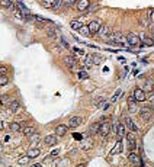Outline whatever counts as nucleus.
<instances>
[{
  "instance_id": "1",
  "label": "nucleus",
  "mask_w": 154,
  "mask_h": 167,
  "mask_svg": "<svg viewBox=\"0 0 154 167\" xmlns=\"http://www.w3.org/2000/svg\"><path fill=\"white\" fill-rule=\"evenodd\" d=\"M125 41H126V36H124L121 32H115V34L112 35V38L109 39V42L114 44V45H124Z\"/></svg>"
},
{
  "instance_id": "2",
  "label": "nucleus",
  "mask_w": 154,
  "mask_h": 167,
  "mask_svg": "<svg viewBox=\"0 0 154 167\" xmlns=\"http://www.w3.org/2000/svg\"><path fill=\"white\" fill-rule=\"evenodd\" d=\"M126 42H128L129 45H132V46H138V45H141V39H140V36L135 35V34H132V32L126 35Z\"/></svg>"
},
{
  "instance_id": "3",
  "label": "nucleus",
  "mask_w": 154,
  "mask_h": 167,
  "mask_svg": "<svg viewBox=\"0 0 154 167\" xmlns=\"http://www.w3.org/2000/svg\"><path fill=\"white\" fill-rule=\"evenodd\" d=\"M134 98L137 99V102H144L145 99H147V96H145V92L143 90V89H134Z\"/></svg>"
},
{
  "instance_id": "4",
  "label": "nucleus",
  "mask_w": 154,
  "mask_h": 167,
  "mask_svg": "<svg viewBox=\"0 0 154 167\" xmlns=\"http://www.w3.org/2000/svg\"><path fill=\"white\" fill-rule=\"evenodd\" d=\"M100 23L98 22V20H92L89 25H87V28H89V31H90V34L93 35V34H98L99 32V29H100Z\"/></svg>"
},
{
  "instance_id": "5",
  "label": "nucleus",
  "mask_w": 154,
  "mask_h": 167,
  "mask_svg": "<svg viewBox=\"0 0 154 167\" xmlns=\"http://www.w3.org/2000/svg\"><path fill=\"white\" fill-rule=\"evenodd\" d=\"M143 90H144L145 93H151V92L154 90V83H153L151 79L144 80V83H143Z\"/></svg>"
},
{
  "instance_id": "6",
  "label": "nucleus",
  "mask_w": 154,
  "mask_h": 167,
  "mask_svg": "<svg viewBox=\"0 0 154 167\" xmlns=\"http://www.w3.org/2000/svg\"><path fill=\"white\" fill-rule=\"evenodd\" d=\"M90 6V0H79L77 2V10L79 12H84Z\"/></svg>"
},
{
  "instance_id": "7",
  "label": "nucleus",
  "mask_w": 154,
  "mask_h": 167,
  "mask_svg": "<svg viewBox=\"0 0 154 167\" xmlns=\"http://www.w3.org/2000/svg\"><path fill=\"white\" fill-rule=\"evenodd\" d=\"M140 115H141V118L144 119V121H148V119H151L153 118V112H151V109L150 108H143L141 110H140Z\"/></svg>"
},
{
  "instance_id": "8",
  "label": "nucleus",
  "mask_w": 154,
  "mask_h": 167,
  "mask_svg": "<svg viewBox=\"0 0 154 167\" xmlns=\"http://www.w3.org/2000/svg\"><path fill=\"white\" fill-rule=\"evenodd\" d=\"M109 131H111V125H109L108 122L100 124V128H99V135H102V137H108Z\"/></svg>"
},
{
  "instance_id": "9",
  "label": "nucleus",
  "mask_w": 154,
  "mask_h": 167,
  "mask_svg": "<svg viewBox=\"0 0 154 167\" xmlns=\"http://www.w3.org/2000/svg\"><path fill=\"white\" fill-rule=\"evenodd\" d=\"M125 125H126V129H131V131H132V132H137L138 131V127L134 124V121H132V119H131V118H125Z\"/></svg>"
},
{
  "instance_id": "10",
  "label": "nucleus",
  "mask_w": 154,
  "mask_h": 167,
  "mask_svg": "<svg viewBox=\"0 0 154 167\" xmlns=\"http://www.w3.org/2000/svg\"><path fill=\"white\" fill-rule=\"evenodd\" d=\"M137 99L134 98V96H129L128 98V105H129V112L131 113H135L137 112Z\"/></svg>"
},
{
  "instance_id": "11",
  "label": "nucleus",
  "mask_w": 154,
  "mask_h": 167,
  "mask_svg": "<svg viewBox=\"0 0 154 167\" xmlns=\"http://www.w3.org/2000/svg\"><path fill=\"white\" fill-rule=\"evenodd\" d=\"M64 63H65V65H67L69 68H76L77 67V60L74 57H65Z\"/></svg>"
},
{
  "instance_id": "12",
  "label": "nucleus",
  "mask_w": 154,
  "mask_h": 167,
  "mask_svg": "<svg viewBox=\"0 0 154 167\" xmlns=\"http://www.w3.org/2000/svg\"><path fill=\"white\" fill-rule=\"evenodd\" d=\"M80 124H81V118L80 116H73L69 121V127L70 128H77V127H80Z\"/></svg>"
},
{
  "instance_id": "13",
  "label": "nucleus",
  "mask_w": 154,
  "mask_h": 167,
  "mask_svg": "<svg viewBox=\"0 0 154 167\" xmlns=\"http://www.w3.org/2000/svg\"><path fill=\"white\" fill-rule=\"evenodd\" d=\"M57 134L55 135H47L45 139H44V142H45V145H55L57 144Z\"/></svg>"
},
{
  "instance_id": "14",
  "label": "nucleus",
  "mask_w": 154,
  "mask_h": 167,
  "mask_svg": "<svg viewBox=\"0 0 154 167\" xmlns=\"http://www.w3.org/2000/svg\"><path fill=\"white\" fill-rule=\"evenodd\" d=\"M111 28H109V26H106V25H103V26H100V29H99V35L102 36V38H106V36H109V34H111Z\"/></svg>"
},
{
  "instance_id": "15",
  "label": "nucleus",
  "mask_w": 154,
  "mask_h": 167,
  "mask_svg": "<svg viewBox=\"0 0 154 167\" xmlns=\"http://www.w3.org/2000/svg\"><path fill=\"white\" fill-rule=\"evenodd\" d=\"M126 139H128V144H129V147L134 150V148L137 147V142H135L137 139H135V135H134V134H126Z\"/></svg>"
},
{
  "instance_id": "16",
  "label": "nucleus",
  "mask_w": 154,
  "mask_h": 167,
  "mask_svg": "<svg viewBox=\"0 0 154 167\" xmlns=\"http://www.w3.org/2000/svg\"><path fill=\"white\" fill-rule=\"evenodd\" d=\"M67 129H69V127H65V125H58V127L55 128V134H57L58 137H64L65 134H67Z\"/></svg>"
},
{
  "instance_id": "17",
  "label": "nucleus",
  "mask_w": 154,
  "mask_h": 167,
  "mask_svg": "<svg viewBox=\"0 0 154 167\" xmlns=\"http://www.w3.org/2000/svg\"><path fill=\"white\" fill-rule=\"evenodd\" d=\"M9 106H10V112H15V113H16V112H19V110H20V108H22L19 100H12V103H10Z\"/></svg>"
},
{
  "instance_id": "18",
  "label": "nucleus",
  "mask_w": 154,
  "mask_h": 167,
  "mask_svg": "<svg viewBox=\"0 0 154 167\" xmlns=\"http://www.w3.org/2000/svg\"><path fill=\"white\" fill-rule=\"evenodd\" d=\"M99 128H100V124L99 122H95L89 127V134L90 135H95V134H99Z\"/></svg>"
},
{
  "instance_id": "19",
  "label": "nucleus",
  "mask_w": 154,
  "mask_h": 167,
  "mask_svg": "<svg viewBox=\"0 0 154 167\" xmlns=\"http://www.w3.org/2000/svg\"><path fill=\"white\" fill-rule=\"evenodd\" d=\"M128 160H129L131 163L141 164V158H140V156H138V154H135V153H131V154L128 156Z\"/></svg>"
},
{
  "instance_id": "20",
  "label": "nucleus",
  "mask_w": 154,
  "mask_h": 167,
  "mask_svg": "<svg viewBox=\"0 0 154 167\" xmlns=\"http://www.w3.org/2000/svg\"><path fill=\"white\" fill-rule=\"evenodd\" d=\"M122 150H124L122 142H121V141H118L116 144H115V147L112 148V154H121V153H122Z\"/></svg>"
},
{
  "instance_id": "21",
  "label": "nucleus",
  "mask_w": 154,
  "mask_h": 167,
  "mask_svg": "<svg viewBox=\"0 0 154 167\" xmlns=\"http://www.w3.org/2000/svg\"><path fill=\"white\" fill-rule=\"evenodd\" d=\"M83 150H90L92 147H93V142L90 141V139H83L81 141V145H80Z\"/></svg>"
},
{
  "instance_id": "22",
  "label": "nucleus",
  "mask_w": 154,
  "mask_h": 167,
  "mask_svg": "<svg viewBox=\"0 0 154 167\" xmlns=\"http://www.w3.org/2000/svg\"><path fill=\"white\" fill-rule=\"evenodd\" d=\"M140 39H141V42H144L145 45H150V46L154 45V39H153V38H148V36H145V35H141Z\"/></svg>"
},
{
  "instance_id": "23",
  "label": "nucleus",
  "mask_w": 154,
  "mask_h": 167,
  "mask_svg": "<svg viewBox=\"0 0 154 167\" xmlns=\"http://www.w3.org/2000/svg\"><path fill=\"white\" fill-rule=\"evenodd\" d=\"M102 60H103V57H102L100 54H92V61H93V65L100 64V63H102Z\"/></svg>"
},
{
  "instance_id": "24",
  "label": "nucleus",
  "mask_w": 154,
  "mask_h": 167,
  "mask_svg": "<svg viewBox=\"0 0 154 167\" xmlns=\"http://www.w3.org/2000/svg\"><path fill=\"white\" fill-rule=\"evenodd\" d=\"M24 134H25L26 137H32L34 134H36V131H35L34 127H26V128L24 129Z\"/></svg>"
},
{
  "instance_id": "25",
  "label": "nucleus",
  "mask_w": 154,
  "mask_h": 167,
  "mask_svg": "<svg viewBox=\"0 0 154 167\" xmlns=\"http://www.w3.org/2000/svg\"><path fill=\"white\" fill-rule=\"evenodd\" d=\"M116 135H118V138H122V137H125V127L124 125H118V129H116Z\"/></svg>"
},
{
  "instance_id": "26",
  "label": "nucleus",
  "mask_w": 154,
  "mask_h": 167,
  "mask_svg": "<svg viewBox=\"0 0 154 167\" xmlns=\"http://www.w3.org/2000/svg\"><path fill=\"white\" fill-rule=\"evenodd\" d=\"M54 3H55V0H44V2H42V6L47 7V9H52V7H54Z\"/></svg>"
},
{
  "instance_id": "27",
  "label": "nucleus",
  "mask_w": 154,
  "mask_h": 167,
  "mask_svg": "<svg viewBox=\"0 0 154 167\" xmlns=\"http://www.w3.org/2000/svg\"><path fill=\"white\" fill-rule=\"evenodd\" d=\"M71 28H73L74 31H80V29L83 28V23L79 22V20H73V22H71Z\"/></svg>"
},
{
  "instance_id": "28",
  "label": "nucleus",
  "mask_w": 154,
  "mask_h": 167,
  "mask_svg": "<svg viewBox=\"0 0 154 167\" xmlns=\"http://www.w3.org/2000/svg\"><path fill=\"white\" fill-rule=\"evenodd\" d=\"M29 139H31V144H32V147L34 145H36L38 142H39V139H41V137L38 135V134H34L32 137H29Z\"/></svg>"
},
{
  "instance_id": "29",
  "label": "nucleus",
  "mask_w": 154,
  "mask_h": 167,
  "mask_svg": "<svg viewBox=\"0 0 154 167\" xmlns=\"http://www.w3.org/2000/svg\"><path fill=\"white\" fill-rule=\"evenodd\" d=\"M39 153H41V151H39L38 148H31V150L28 151V156H29L31 158H35V157L39 156Z\"/></svg>"
},
{
  "instance_id": "30",
  "label": "nucleus",
  "mask_w": 154,
  "mask_h": 167,
  "mask_svg": "<svg viewBox=\"0 0 154 167\" xmlns=\"http://www.w3.org/2000/svg\"><path fill=\"white\" fill-rule=\"evenodd\" d=\"M77 76H79V79H80V80H87V79H89V74H87L86 71H83V70H80V71H79Z\"/></svg>"
},
{
  "instance_id": "31",
  "label": "nucleus",
  "mask_w": 154,
  "mask_h": 167,
  "mask_svg": "<svg viewBox=\"0 0 154 167\" xmlns=\"http://www.w3.org/2000/svg\"><path fill=\"white\" fill-rule=\"evenodd\" d=\"M29 160H31V157L26 154L25 157H20V158H19V164H20V166H25V164H26Z\"/></svg>"
},
{
  "instance_id": "32",
  "label": "nucleus",
  "mask_w": 154,
  "mask_h": 167,
  "mask_svg": "<svg viewBox=\"0 0 154 167\" xmlns=\"http://www.w3.org/2000/svg\"><path fill=\"white\" fill-rule=\"evenodd\" d=\"M63 2H64V6H65V7H71L74 3L79 2V0H63Z\"/></svg>"
},
{
  "instance_id": "33",
  "label": "nucleus",
  "mask_w": 154,
  "mask_h": 167,
  "mask_svg": "<svg viewBox=\"0 0 154 167\" xmlns=\"http://www.w3.org/2000/svg\"><path fill=\"white\" fill-rule=\"evenodd\" d=\"M63 6H64V2H63V0H55V3H54V7H52V9L58 10V9H61Z\"/></svg>"
},
{
  "instance_id": "34",
  "label": "nucleus",
  "mask_w": 154,
  "mask_h": 167,
  "mask_svg": "<svg viewBox=\"0 0 154 167\" xmlns=\"http://www.w3.org/2000/svg\"><path fill=\"white\" fill-rule=\"evenodd\" d=\"M84 65H86V67H92V65H93L92 55H87V57H86V60H84Z\"/></svg>"
},
{
  "instance_id": "35",
  "label": "nucleus",
  "mask_w": 154,
  "mask_h": 167,
  "mask_svg": "<svg viewBox=\"0 0 154 167\" xmlns=\"http://www.w3.org/2000/svg\"><path fill=\"white\" fill-rule=\"evenodd\" d=\"M121 93H122V90L121 89H118L116 90V93L114 94V96H112V99H111V102H116L118 99H119V96H121Z\"/></svg>"
},
{
  "instance_id": "36",
  "label": "nucleus",
  "mask_w": 154,
  "mask_h": 167,
  "mask_svg": "<svg viewBox=\"0 0 154 167\" xmlns=\"http://www.w3.org/2000/svg\"><path fill=\"white\" fill-rule=\"evenodd\" d=\"M20 129V124H17V122H13V124H10V131H15V132H17Z\"/></svg>"
},
{
  "instance_id": "37",
  "label": "nucleus",
  "mask_w": 154,
  "mask_h": 167,
  "mask_svg": "<svg viewBox=\"0 0 154 167\" xmlns=\"http://www.w3.org/2000/svg\"><path fill=\"white\" fill-rule=\"evenodd\" d=\"M2 5H3V6H7L9 9H13V3H12V0H2Z\"/></svg>"
},
{
  "instance_id": "38",
  "label": "nucleus",
  "mask_w": 154,
  "mask_h": 167,
  "mask_svg": "<svg viewBox=\"0 0 154 167\" xmlns=\"http://www.w3.org/2000/svg\"><path fill=\"white\" fill-rule=\"evenodd\" d=\"M150 22H151V20H150L148 16H147V18H141V25H143V26H148Z\"/></svg>"
},
{
  "instance_id": "39",
  "label": "nucleus",
  "mask_w": 154,
  "mask_h": 167,
  "mask_svg": "<svg viewBox=\"0 0 154 167\" xmlns=\"http://www.w3.org/2000/svg\"><path fill=\"white\" fill-rule=\"evenodd\" d=\"M9 83V79L5 76V74H2V77H0V84H2V86H6Z\"/></svg>"
},
{
  "instance_id": "40",
  "label": "nucleus",
  "mask_w": 154,
  "mask_h": 167,
  "mask_svg": "<svg viewBox=\"0 0 154 167\" xmlns=\"http://www.w3.org/2000/svg\"><path fill=\"white\" fill-rule=\"evenodd\" d=\"M103 102H105V99H103V98H98V99L95 100V105H96L98 108H100V106L103 105Z\"/></svg>"
},
{
  "instance_id": "41",
  "label": "nucleus",
  "mask_w": 154,
  "mask_h": 167,
  "mask_svg": "<svg viewBox=\"0 0 154 167\" xmlns=\"http://www.w3.org/2000/svg\"><path fill=\"white\" fill-rule=\"evenodd\" d=\"M2 103H3V105H7V103L10 105L12 102H10V99L6 96V94H3V96H2Z\"/></svg>"
},
{
  "instance_id": "42",
  "label": "nucleus",
  "mask_w": 154,
  "mask_h": 167,
  "mask_svg": "<svg viewBox=\"0 0 154 167\" xmlns=\"http://www.w3.org/2000/svg\"><path fill=\"white\" fill-rule=\"evenodd\" d=\"M98 9V6L96 5H93V6H89V9H87V12H89V13H92V12H95Z\"/></svg>"
},
{
  "instance_id": "43",
  "label": "nucleus",
  "mask_w": 154,
  "mask_h": 167,
  "mask_svg": "<svg viewBox=\"0 0 154 167\" xmlns=\"http://www.w3.org/2000/svg\"><path fill=\"white\" fill-rule=\"evenodd\" d=\"M80 31H81V32H83L84 35H87V34H90V31H89V28H84V26H83V28H81Z\"/></svg>"
},
{
  "instance_id": "44",
  "label": "nucleus",
  "mask_w": 154,
  "mask_h": 167,
  "mask_svg": "<svg viewBox=\"0 0 154 167\" xmlns=\"http://www.w3.org/2000/svg\"><path fill=\"white\" fill-rule=\"evenodd\" d=\"M48 35H50V38H55V32L54 31H48Z\"/></svg>"
},
{
  "instance_id": "45",
  "label": "nucleus",
  "mask_w": 154,
  "mask_h": 167,
  "mask_svg": "<svg viewBox=\"0 0 154 167\" xmlns=\"http://www.w3.org/2000/svg\"><path fill=\"white\" fill-rule=\"evenodd\" d=\"M100 108H102V109H108V108H109V103H108V102H103V105H102Z\"/></svg>"
},
{
  "instance_id": "46",
  "label": "nucleus",
  "mask_w": 154,
  "mask_h": 167,
  "mask_svg": "<svg viewBox=\"0 0 154 167\" xmlns=\"http://www.w3.org/2000/svg\"><path fill=\"white\" fill-rule=\"evenodd\" d=\"M58 153H60L58 150H52V151H51V156H52V157H55V156H58Z\"/></svg>"
},
{
  "instance_id": "47",
  "label": "nucleus",
  "mask_w": 154,
  "mask_h": 167,
  "mask_svg": "<svg viewBox=\"0 0 154 167\" xmlns=\"http://www.w3.org/2000/svg\"><path fill=\"white\" fill-rule=\"evenodd\" d=\"M153 12H154V10H153V9H150V10L147 12V16H148V18H151V15H153Z\"/></svg>"
},
{
  "instance_id": "48",
  "label": "nucleus",
  "mask_w": 154,
  "mask_h": 167,
  "mask_svg": "<svg viewBox=\"0 0 154 167\" xmlns=\"http://www.w3.org/2000/svg\"><path fill=\"white\" fill-rule=\"evenodd\" d=\"M0 73H2V74H6V68H5V67H2V70H0Z\"/></svg>"
},
{
  "instance_id": "49",
  "label": "nucleus",
  "mask_w": 154,
  "mask_h": 167,
  "mask_svg": "<svg viewBox=\"0 0 154 167\" xmlns=\"http://www.w3.org/2000/svg\"><path fill=\"white\" fill-rule=\"evenodd\" d=\"M150 36H151V38H153V39H154V29H153V31H151V32H150Z\"/></svg>"
},
{
  "instance_id": "50",
  "label": "nucleus",
  "mask_w": 154,
  "mask_h": 167,
  "mask_svg": "<svg viewBox=\"0 0 154 167\" xmlns=\"http://www.w3.org/2000/svg\"><path fill=\"white\" fill-rule=\"evenodd\" d=\"M151 105H153V106H151V108H154V99H153V100H151Z\"/></svg>"
}]
</instances>
